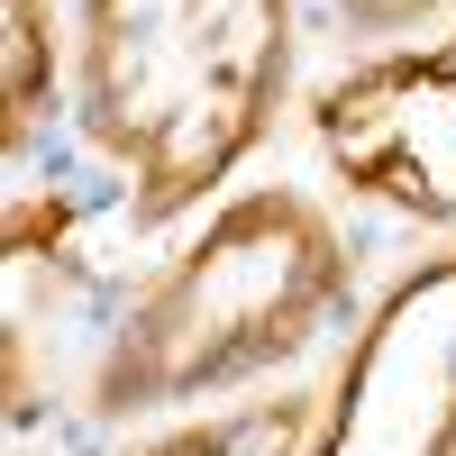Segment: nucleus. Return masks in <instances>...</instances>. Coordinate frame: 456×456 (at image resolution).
I'll use <instances>...</instances> for the list:
<instances>
[{
    "instance_id": "nucleus-1",
    "label": "nucleus",
    "mask_w": 456,
    "mask_h": 456,
    "mask_svg": "<svg viewBox=\"0 0 456 456\" xmlns=\"http://www.w3.org/2000/svg\"><path fill=\"white\" fill-rule=\"evenodd\" d=\"M292 55L283 0H83V137L156 228L192 210L274 119Z\"/></svg>"
},
{
    "instance_id": "nucleus-2",
    "label": "nucleus",
    "mask_w": 456,
    "mask_h": 456,
    "mask_svg": "<svg viewBox=\"0 0 456 456\" xmlns=\"http://www.w3.org/2000/svg\"><path fill=\"white\" fill-rule=\"evenodd\" d=\"M338 274H347L338 238L301 192H256L238 210H219V228H201V247L101 347L92 411L101 420H128V411L238 384V374L292 356L329 320Z\"/></svg>"
},
{
    "instance_id": "nucleus-3",
    "label": "nucleus",
    "mask_w": 456,
    "mask_h": 456,
    "mask_svg": "<svg viewBox=\"0 0 456 456\" xmlns=\"http://www.w3.org/2000/svg\"><path fill=\"white\" fill-rule=\"evenodd\" d=\"M301 456H456V256L374 301Z\"/></svg>"
},
{
    "instance_id": "nucleus-4",
    "label": "nucleus",
    "mask_w": 456,
    "mask_h": 456,
    "mask_svg": "<svg viewBox=\"0 0 456 456\" xmlns=\"http://www.w3.org/2000/svg\"><path fill=\"white\" fill-rule=\"evenodd\" d=\"M320 146L356 192L411 219H456V46L365 64L320 92Z\"/></svg>"
},
{
    "instance_id": "nucleus-5",
    "label": "nucleus",
    "mask_w": 456,
    "mask_h": 456,
    "mask_svg": "<svg viewBox=\"0 0 456 456\" xmlns=\"http://www.w3.org/2000/svg\"><path fill=\"white\" fill-rule=\"evenodd\" d=\"M311 429H320V393H274V402H247V411H228V420L174 429V438L128 447V456H301Z\"/></svg>"
},
{
    "instance_id": "nucleus-6",
    "label": "nucleus",
    "mask_w": 456,
    "mask_h": 456,
    "mask_svg": "<svg viewBox=\"0 0 456 456\" xmlns=\"http://www.w3.org/2000/svg\"><path fill=\"white\" fill-rule=\"evenodd\" d=\"M46 83H55V46H46V0H10L0 19V146H28V128L46 119Z\"/></svg>"
},
{
    "instance_id": "nucleus-7",
    "label": "nucleus",
    "mask_w": 456,
    "mask_h": 456,
    "mask_svg": "<svg viewBox=\"0 0 456 456\" xmlns=\"http://www.w3.org/2000/svg\"><path fill=\"white\" fill-rule=\"evenodd\" d=\"M356 28H402V19H429V10H456V0H338Z\"/></svg>"
}]
</instances>
